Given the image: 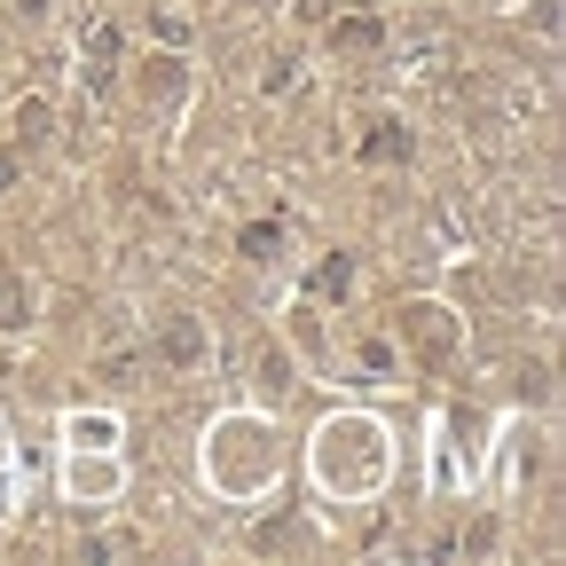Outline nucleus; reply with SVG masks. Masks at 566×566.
<instances>
[{
  "label": "nucleus",
  "mask_w": 566,
  "mask_h": 566,
  "mask_svg": "<svg viewBox=\"0 0 566 566\" xmlns=\"http://www.w3.org/2000/svg\"><path fill=\"white\" fill-rule=\"evenodd\" d=\"M158 354H166V363H174V370H189V363H197V354H205V331H197L189 315H174V323L158 331Z\"/></svg>",
  "instance_id": "1"
},
{
  "label": "nucleus",
  "mask_w": 566,
  "mask_h": 566,
  "mask_svg": "<svg viewBox=\"0 0 566 566\" xmlns=\"http://www.w3.org/2000/svg\"><path fill=\"white\" fill-rule=\"evenodd\" d=\"M401 331H409V338H417L424 354H449V338H457L441 307H409V315H401Z\"/></svg>",
  "instance_id": "2"
},
{
  "label": "nucleus",
  "mask_w": 566,
  "mask_h": 566,
  "mask_svg": "<svg viewBox=\"0 0 566 566\" xmlns=\"http://www.w3.org/2000/svg\"><path fill=\"white\" fill-rule=\"evenodd\" d=\"M331 40L363 55V48H378V40H386V24H378V17H338V24H331Z\"/></svg>",
  "instance_id": "3"
},
{
  "label": "nucleus",
  "mask_w": 566,
  "mask_h": 566,
  "mask_svg": "<svg viewBox=\"0 0 566 566\" xmlns=\"http://www.w3.org/2000/svg\"><path fill=\"white\" fill-rule=\"evenodd\" d=\"M363 158H370V166H394V158H409V134H401V126H378V134L363 142Z\"/></svg>",
  "instance_id": "4"
},
{
  "label": "nucleus",
  "mask_w": 566,
  "mask_h": 566,
  "mask_svg": "<svg viewBox=\"0 0 566 566\" xmlns=\"http://www.w3.org/2000/svg\"><path fill=\"white\" fill-rule=\"evenodd\" d=\"M275 244H283V237H275V229H268V221H252V229H244V252H252V260H268V252H275Z\"/></svg>",
  "instance_id": "5"
},
{
  "label": "nucleus",
  "mask_w": 566,
  "mask_h": 566,
  "mask_svg": "<svg viewBox=\"0 0 566 566\" xmlns=\"http://www.w3.org/2000/svg\"><path fill=\"white\" fill-rule=\"evenodd\" d=\"M111 55H118V32H111V24H95V71H111Z\"/></svg>",
  "instance_id": "6"
}]
</instances>
